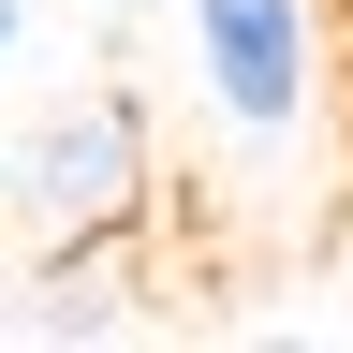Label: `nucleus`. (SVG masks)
<instances>
[{"mask_svg":"<svg viewBox=\"0 0 353 353\" xmlns=\"http://www.w3.org/2000/svg\"><path fill=\"white\" fill-rule=\"evenodd\" d=\"M44 309L30 324L44 339H118V324H148V221H118V236H44V280H30Z\"/></svg>","mask_w":353,"mask_h":353,"instance_id":"obj_3","label":"nucleus"},{"mask_svg":"<svg viewBox=\"0 0 353 353\" xmlns=\"http://www.w3.org/2000/svg\"><path fill=\"white\" fill-rule=\"evenodd\" d=\"M176 44H192V88L250 132V148H280V132L324 118V88H339L324 0H176Z\"/></svg>","mask_w":353,"mask_h":353,"instance_id":"obj_1","label":"nucleus"},{"mask_svg":"<svg viewBox=\"0 0 353 353\" xmlns=\"http://www.w3.org/2000/svg\"><path fill=\"white\" fill-rule=\"evenodd\" d=\"M324 44H339V103H353V0H324Z\"/></svg>","mask_w":353,"mask_h":353,"instance_id":"obj_4","label":"nucleus"},{"mask_svg":"<svg viewBox=\"0 0 353 353\" xmlns=\"http://www.w3.org/2000/svg\"><path fill=\"white\" fill-rule=\"evenodd\" d=\"M15 44H30V0H0V59H15Z\"/></svg>","mask_w":353,"mask_h":353,"instance_id":"obj_5","label":"nucleus"},{"mask_svg":"<svg viewBox=\"0 0 353 353\" xmlns=\"http://www.w3.org/2000/svg\"><path fill=\"white\" fill-rule=\"evenodd\" d=\"M162 148H148V103L132 88H88V103H59L15 148V206H30V236H118V221H148L162 192Z\"/></svg>","mask_w":353,"mask_h":353,"instance_id":"obj_2","label":"nucleus"}]
</instances>
